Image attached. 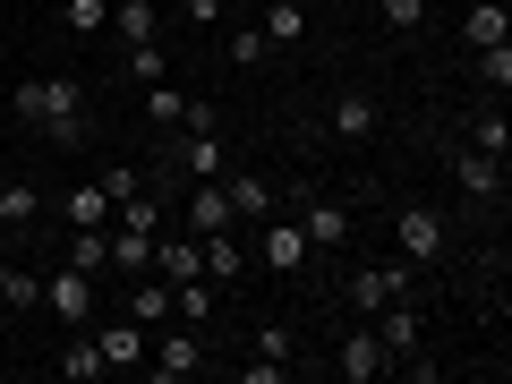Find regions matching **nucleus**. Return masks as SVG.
I'll list each match as a JSON object with an SVG mask.
<instances>
[{
  "label": "nucleus",
  "mask_w": 512,
  "mask_h": 384,
  "mask_svg": "<svg viewBox=\"0 0 512 384\" xmlns=\"http://www.w3.org/2000/svg\"><path fill=\"white\" fill-rule=\"evenodd\" d=\"M376 18L393 26V35H410V26H427V0H376Z\"/></svg>",
  "instance_id": "2f4dec72"
},
{
  "label": "nucleus",
  "mask_w": 512,
  "mask_h": 384,
  "mask_svg": "<svg viewBox=\"0 0 512 384\" xmlns=\"http://www.w3.org/2000/svg\"><path fill=\"white\" fill-rule=\"evenodd\" d=\"M231 376H239V384H282V376H291V367H282V359H239Z\"/></svg>",
  "instance_id": "72a5a7b5"
},
{
  "label": "nucleus",
  "mask_w": 512,
  "mask_h": 384,
  "mask_svg": "<svg viewBox=\"0 0 512 384\" xmlns=\"http://www.w3.org/2000/svg\"><path fill=\"white\" fill-rule=\"evenodd\" d=\"M222 299H231V291H222V282H205V274H188V282H171V316H180V325H214V308H222Z\"/></svg>",
  "instance_id": "4468645a"
},
{
  "label": "nucleus",
  "mask_w": 512,
  "mask_h": 384,
  "mask_svg": "<svg viewBox=\"0 0 512 384\" xmlns=\"http://www.w3.org/2000/svg\"><path fill=\"white\" fill-rule=\"evenodd\" d=\"M427 9H436V0H427Z\"/></svg>",
  "instance_id": "4c0bfd02"
},
{
  "label": "nucleus",
  "mask_w": 512,
  "mask_h": 384,
  "mask_svg": "<svg viewBox=\"0 0 512 384\" xmlns=\"http://www.w3.org/2000/svg\"><path fill=\"white\" fill-rule=\"evenodd\" d=\"M43 316H60V325H94V274H77V265L43 274Z\"/></svg>",
  "instance_id": "0eeeda50"
},
{
  "label": "nucleus",
  "mask_w": 512,
  "mask_h": 384,
  "mask_svg": "<svg viewBox=\"0 0 512 384\" xmlns=\"http://www.w3.org/2000/svg\"><path fill=\"white\" fill-rule=\"evenodd\" d=\"M146 265H154V231L111 222V274H146Z\"/></svg>",
  "instance_id": "aec40b11"
},
{
  "label": "nucleus",
  "mask_w": 512,
  "mask_h": 384,
  "mask_svg": "<svg viewBox=\"0 0 512 384\" xmlns=\"http://www.w3.org/2000/svg\"><path fill=\"white\" fill-rule=\"evenodd\" d=\"M180 18H197V26H222V0H180Z\"/></svg>",
  "instance_id": "c9c22d12"
},
{
  "label": "nucleus",
  "mask_w": 512,
  "mask_h": 384,
  "mask_svg": "<svg viewBox=\"0 0 512 384\" xmlns=\"http://www.w3.org/2000/svg\"><path fill=\"white\" fill-rule=\"evenodd\" d=\"M137 188H146V171H137V163H111V171H103V197H111V205H128Z\"/></svg>",
  "instance_id": "473e14b6"
},
{
  "label": "nucleus",
  "mask_w": 512,
  "mask_h": 384,
  "mask_svg": "<svg viewBox=\"0 0 512 384\" xmlns=\"http://www.w3.org/2000/svg\"><path fill=\"white\" fill-rule=\"evenodd\" d=\"M163 180H222V128H180L171 171H154V188Z\"/></svg>",
  "instance_id": "39448f33"
},
{
  "label": "nucleus",
  "mask_w": 512,
  "mask_h": 384,
  "mask_svg": "<svg viewBox=\"0 0 512 384\" xmlns=\"http://www.w3.org/2000/svg\"><path fill=\"white\" fill-rule=\"evenodd\" d=\"M94 350H103V367H111V376H120V367H146L154 333L137 325V316H111V325H94Z\"/></svg>",
  "instance_id": "9d476101"
},
{
  "label": "nucleus",
  "mask_w": 512,
  "mask_h": 384,
  "mask_svg": "<svg viewBox=\"0 0 512 384\" xmlns=\"http://www.w3.org/2000/svg\"><path fill=\"white\" fill-rule=\"evenodd\" d=\"M9 103H18V120L43 128L52 146H77V137H86V77H35V86H18Z\"/></svg>",
  "instance_id": "f257e3e1"
},
{
  "label": "nucleus",
  "mask_w": 512,
  "mask_h": 384,
  "mask_svg": "<svg viewBox=\"0 0 512 384\" xmlns=\"http://www.w3.org/2000/svg\"><path fill=\"white\" fill-rule=\"evenodd\" d=\"M393 239H402L410 265H436V256L453 248V222H444L436 205H402V214H393Z\"/></svg>",
  "instance_id": "20e7f679"
},
{
  "label": "nucleus",
  "mask_w": 512,
  "mask_h": 384,
  "mask_svg": "<svg viewBox=\"0 0 512 384\" xmlns=\"http://www.w3.org/2000/svg\"><path fill=\"white\" fill-rule=\"evenodd\" d=\"M197 265H205V282H222V291L248 282V248H239L231 231H205V239H197Z\"/></svg>",
  "instance_id": "ddd939ff"
},
{
  "label": "nucleus",
  "mask_w": 512,
  "mask_h": 384,
  "mask_svg": "<svg viewBox=\"0 0 512 384\" xmlns=\"http://www.w3.org/2000/svg\"><path fill=\"white\" fill-rule=\"evenodd\" d=\"M478 86H487V94H504V86H512V35L478 52Z\"/></svg>",
  "instance_id": "c756f323"
},
{
  "label": "nucleus",
  "mask_w": 512,
  "mask_h": 384,
  "mask_svg": "<svg viewBox=\"0 0 512 384\" xmlns=\"http://www.w3.org/2000/svg\"><path fill=\"white\" fill-rule=\"evenodd\" d=\"M222 197H231L239 222H265V214H274V180H256V171H231V180H222Z\"/></svg>",
  "instance_id": "6ab92c4d"
},
{
  "label": "nucleus",
  "mask_w": 512,
  "mask_h": 384,
  "mask_svg": "<svg viewBox=\"0 0 512 384\" xmlns=\"http://www.w3.org/2000/svg\"><path fill=\"white\" fill-rule=\"evenodd\" d=\"M180 222L188 231H239V214H231V197H222V180H188V205H180Z\"/></svg>",
  "instance_id": "f8f14e48"
},
{
  "label": "nucleus",
  "mask_w": 512,
  "mask_h": 384,
  "mask_svg": "<svg viewBox=\"0 0 512 384\" xmlns=\"http://www.w3.org/2000/svg\"><path fill=\"white\" fill-rule=\"evenodd\" d=\"M0 299H9V316H26V308H43V282L26 265H0Z\"/></svg>",
  "instance_id": "393cba45"
},
{
  "label": "nucleus",
  "mask_w": 512,
  "mask_h": 384,
  "mask_svg": "<svg viewBox=\"0 0 512 384\" xmlns=\"http://www.w3.org/2000/svg\"><path fill=\"white\" fill-rule=\"evenodd\" d=\"M299 231H308V248H316V256H333V248H350L359 214H350L342 197H308V205H299Z\"/></svg>",
  "instance_id": "423d86ee"
},
{
  "label": "nucleus",
  "mask_w": 512,
  "mask_h": 384,
  "mask_svg": "<svg viewBox=\"0 0 512 384\" xmlns=\"http://www.w3.org/2000/svg\"><path fill=\"white\" fill-rule=\"evenodd\" d=\"M35 214H43V188H26V180H0V231H26Z\"/></svg>",
  "instance_id": "412c9836"
},
{
  "label": "nucleus",
  "mask_w": 512,
  "mask_h": 384,
  "mask_svg": "<svg viewBox=\"0 0 512 384\" xmlns=\"http://www.w3.org/2000/svg\"><path fill=\"white\" fill-rule=\"evenodd\" d=\"M453 180H461V197H470V205H495V197H504V154L461 146V154H453Z\"/></svg>",
  "instance_id": "9b49d317"
},
{
  "label": "nucleus",
  "mask_w": 512,
  "mask_h": 384,
  "mask_svg": "<svg viewBox=\"0 0 512 384\" xmlns=\"http://www.w3.org/2000/svg\"><path fill=\"white\" fill-rule=\"evenodd\" d=\"M128 316H137L146 333H154V325H171V282H154V274H146L137 291H128Z\"/></svg>",
  "instance_id": "4be33fe9"
},
{
  "label": "nucleus",
  "mask_w": 512,
  "mask_h": 384,
  "mask_svg": "<svg viewBox=\"0 0 512 384\" xmlns=\"http://www.w3.org/2000/svg\"><path fill=\"white\" fill-rule=\"evenodd\" d=\"M256 359H282V367H291V333H282V325H256Z\"/></svg>",
  "instance_id": "f704fd0d"
},
{
  "label": "nucleus",
  "mask_w": 512,
  "mask_h": 384,
  "mask_svg": "<svg viewBox=\"0 0 512 384\" xmlns=\"http://www.w3.org/2000/svg\"><path fill=\"white\" fill-rule=\"evenodd\" d=\"M222 52H231V69H265V60H274V43L256 35V26H231V35H222Z\"/></svg>",
  "instance_id": "b1692460"
},
{
  "label": "nucleus",
  "mask_w": 512,
  "mask_h": 384,
  "mask_svg": "<svg viewBox=\"0 0 512 384\" xmlns=\"http://www.w3.org/2000/svg\"><path fill=\"white\" fill-rule=\"evenodd\" d=\"M120 69L137 77V86H154V77H163V43H128V52H120Z\"/></svg>",
  "instance_id": "7c9ffc66"
},
{
  "label": "nucleus",
  "mask_w": 512,
  "mask_h": 384,
  "mask_svg": "<svg viewBox=\"0 0 512 384\" xmlns=\"http://www.w3.org/2000/svg\"><path fill=\"white\" fill-rule=\"evenodd\" d=\"M504 35H512L504 0H470V9H461V43H470V52H487V43H504Z\"/></svg>",
  "instance_id": "f3484780"
},
{
  "label": "nucleus",
  "mask_w": 512,
  "mask_h": 384,
  "mask_svg": "<svg viewBox=\"0 0 512 384\" xmlns=\"http://www.w3.org/2000/svg\"><path fill=\"white\" fill-rule=\"evenodd\" d=\"M52 376H69V384H94V376H111V367H103V350H94V325H69V342H60Z\"/></svg>",
  "instance_id": "2eb2a0df"
},
{
  "label": "nucleus",
  "mask_w": 512,
  "mask_h": 384,
  "mask_svg": "<svg viewBox=\"0 0 512 384\" xmlns=\"http://www.w3.org/2000/svg\"><path fill=\"white\" fill-rule=\"evenodd\" d=\"M333 376H342V384H376V376H393V359H384L376 325H350V342L333 350Z\"/></svg>",
  "instance_id": "1a4fd4ad"
},
{
  "label": "nucleus",
  "mask_w": 512,
  "mask_h": 384,
  "mask_svg": "<svg viewBox=\"0 0 512 384\" xmlns=\"http://www.w3.org/2000/svg\"><path fill=\"white\" fill-rule=\"evenodd\" d=\"M402 291H410V274H402V265H359V274L342 282V299H350V316H359V325L384 308V299H402Z\"/></svg>",
  "instance_id": "6e6552de"
},
{
  "label": "nucleus",
  "mask_w": 512,
  "mask_h": 384,
  "mask_svg": "<svg viewBox=\"0 0 512 384\" xmlns=\"http://www.w3.org/2000/svg\"><path fill=\"white\" fill-rule=\"evenodd\" d=\"M111 35L120 43H154V0H111Z\"/></svg>",
  "instance_id": "5701e85b"
},
{
  "label": "nucleus",
  "mask_w": 512,
  "mask_h": 384,
  "mask_svg": "<svg viewBox=\"0 0 512 384\" xmlns=\"http://www.w3.org/2000/svg\"><path fill=\"white\" fill-rule=\"evenodd\" d=\"M146 367L163 384H180V376H205V333L197 325H180V316H171V325H154V350H146Z\"/></svg>",
  "instance_id": "f03ea898"
},
{
  "label": "nucleus",
  "mask_w": 512,
  "mask_h": 384,
  "mask_svg": "<svg viewBox=\"0 0 512 384\" xmlns=\"http://www.w3.org/2000/svg\"><path fill=\"white\" fill-rule=\"evenodd\" d=\"M60 214H69V222H111V197H103V180L69 188V197H60Z\"/></svg>",
  "instance_id": "bb28decb"
},
{
  "label": "nucleus",
  "mask_w": 512,
  "mask_h": 384,
  "mask_svg": "<svg viewBox=\"0 0 512 384\" xmlns=\"http://www.w3.org/2000/svg\"><path fill=\"white\" fill-rule=\"evenodd\" d=\"M60 26H69V35H103V26H111V0H60Z\"/></svg>",
  "instance_id": "cd10ccee"
},
{
  "label": "nucleus",
  "mask_w": 512,
  "mask_h": 384,
  "mask_svg": "<svg viewBox=\"0 0 512 384\" xmlns=\"http://www.w3.org/2000/svg\"><path fill=\"white\" fill-rule=\"evenodd\" d=\"M256 35L274 43V52H299V43H308V9H299V0H274V9L256 18Z\"/></svg>",
  "instance_id": "a211bd4d"
},
{
  "label": "nucleus",
  "mask_w": 512,
  "mask_h": 384,
  "mask_svg": "<svg viewBox=\"0 0 512 384\" xmlns=\"http://www.w3.org/2000/svg\"><path fill=\"white\" fill-rule=\"evenodd\" d=\"M333 137H342V146H367V137H376V94H333Z\"/></svg>",
  "instance_id": "dca6fc26"
},
{
  "label": "nucleus",
  "mask_w": 512,
  "mask_h": 384,
  "mask_svg": "<svg viewBox=\"0 0 512 384\" xmlns=\"http://www.w3.org/2000/svg\"><path fill=\"white\" fill-rule=\"evenodd\" d=\"M0 333H9V299H0Z\"/></svg>",
  "instance_id": "e433bc0d"
},
{
  "label": "nucleus",
  "mask_w": 512,
  "mask_h": 384,
  "mask_svg": "<svg viewBox=\"0 0 512 384\" xmlns=\"http://www.w3.org/2000/svg\"><path fill=\"white\" fill-rule=\"evenodd\" d=\"M470 146H478V154H504V146H512V128H504V103H487V111L470 120Z\"/></svg>",
  "instance_id": "c85d7f7f"
},
{
  "label": "nucleus",
  "mask_w": 512,
  "mask_h": 384,
  "mask_svg": "<svg viewBox=\"0 0 512 384\" xmlns=\"http://www.w3.org/2000/svg\"><path fill=\"white\" fill-rule=\"evenodd\" d=\"M146 120H154V128H180V120H188V94L154 77V86H146Z\"/></svg>",
  "instance_id": "a878e982"
},
{
  "label": "nucleus",
  "mask_w": 512,
  "mask_h": 384,
  "mask_svg": "<svg viewBox=\"0 0 512 384\" xmlns=\"http://www.w3.org/2000/svg\"><path fill=\"white\" fill-rule=\"evenodd\" d=\"M256 256H265V265H274V274H308L316 265V248H308V231H299V214H265V231H256Z\"/></svg>",
  "instance_id": "7ed1b4c3"
}]
</instances>
